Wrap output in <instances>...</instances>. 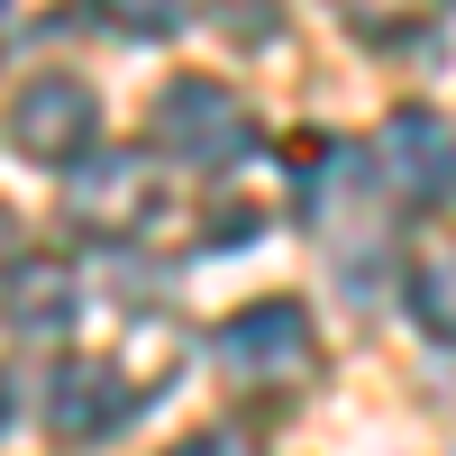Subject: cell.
I'll list each match as a JSON object with an SVG mask.
<instances>
[{
  "mask_svg": "<svg viewBox=\"0 0 456 456\" xmlns=\"http://www.w3.org/2000/svg\"><path fill=\"white\" fill-rule=\"evenodd\" d=\"M156 210H165V174L146 146H92L64 174V219L92 228V238H137Z\"/></svg>",
  "mask_w": 456,
  "mask_h": 456,
  "instance_id": "1",
  "label": "cell"
},
{
  "mask_svg": "<svg viewBox=\"0 0 456 456\" xmlns=\"http://www.w3.org/2000/svg\"><path fill=\"white\" fill-rule=\"evenodd\" d=\"M156 146L183 165H238L256 146V110L228 83H210V73H183V83L156 92Z\"/></svg>",
  "mask_w": 456,
  "mask_h": 456,
  "instance_id": "2",
  "label": "cell"
},
{
  "mask_svg": "<svg viewBox=\"0 0 456 456\" xmlns=\"http://www.w3.org/2000/svg\"><path fill=\"white\" fill-rule=\"evenodd\" d=\"M210 356L228 365V384H292V374H311V311L301 301H247L238 320H219Z\"/></svg>",
  "mask_w": 456,
  "mask_h": 456,
  "instance_id": "3",
  "label": "cell"
},
{
  "mask_svg": "<svg viewBox=\"0 0 456 456\" xmlns=\"http://www.w3.org/2000/svg\"><path fill=\"white\" fill-rule=\"evenodd\" d=\"M374 174H384L411 210L456 201V128L438 119V110H420V101L393 110V119H384V146H374Z\"/></svg>",
  "mask_w": 456,
  "mask_h": 456,
  "instance_id": "4",
  "label": "cell"
},
{
  "mask_svg": "<svg viewBox=\"0 0 456 456\" xmlns=\"http://www.w3.org/2000/svg\"><path fill=\"white\" fill-rule=\"evenodd\" d=\"M10 137H19V156H37V165H73V156L101 137V101H92V83H73V73H37V83H19V101H10Z\"/></svg>",
  "mask_w": 456,
  "mask_h": 456,
  "instance_id": "5",
  "label": "cell"
},
{
  "mask_svg": "<svg viewBox=\"0 0 456 456\" xmlns=\"http://www.w3.org/2000/svg\"><path fill=\"white\" fill-rule=\"evenodd\" d=\"M46 411H55L64 438H110V429L137 411V384H128L110 356H73V365L55 374V402H46Z\"/></svg>",
  "mask_w": 456,
  "mask_h": 456,
  "instance_id": "6",
  "label": "cell"
},
{
  "mask_svg": "<svg viewBox=\"0 0 456 456\" xmlns=\"http://www.w3.org/2000/svg\"><path fill=\"white\" fill-rule=\"evenodd\" d=\"M73 311H83V292H73V274L55 256H19L10 265V292H0V320H10L19 338H37V347H55V338L73 329Z\"/></svg>",
  "mask_w": 456,
  "mask_h": 456,
  "instance_id": "7",
  "label": "cell"
},
{
  "mask_svg": "<svg viewBox=\"0 0 456 456\" xmlns=\"http://www.w3.org/2000/svg\"><path fill=\"white\" fill-rule=\"evenodd\" d=\"M411 320H420L438 347H456V247L420 256V274H411Z\"/></svg>",
  "mask_w": 456,
  "mask_h": 456,
  "instance_id": "8",
  "label": "cell"
},
{
  "mask_svg": "<svg viewBox=\"0 0 456 456\" xmlns=\"http://www.w3.org/2000/svg\"><path fill=\"white\" fill-rule=\"evenodd\" d=\"M101 10L119 19L128 37H165V28H183V19H192L201 0H101Z\"/></svg>",
  "mask_w": 456,
  "mask_h": 456,
  "instance_id": "9",
  "label": "cell"
},
{
  "mask_svg": "<svg viewBox=\"0 0 456 456\" xmlns=\"http://www.w3.org/2000/svg\"><path fill=\"white\" fill-rule=\"evenodd\" d=\"M165 456H256V438L247 429H192V438L165 447Z\"/></svg>",
  "mask_w": 456,
  "mask_h": 456,
  "instance_id": "10",
  "label": "cell"
},
{
  "mask_svg": "<svg viewBox=\"0 0 456 456\" xmlns=\"http://www.w3.org/2000/svg\"><path fill=\"white\" fill-rule=\"evenodd\" d=\"M0 429H10V384H0Z\"/></svg>",
  "mask_w": 456,
  "mask_h": 456,
  "instance_id": "11",
  "label": "cell"
}]
</instances>
